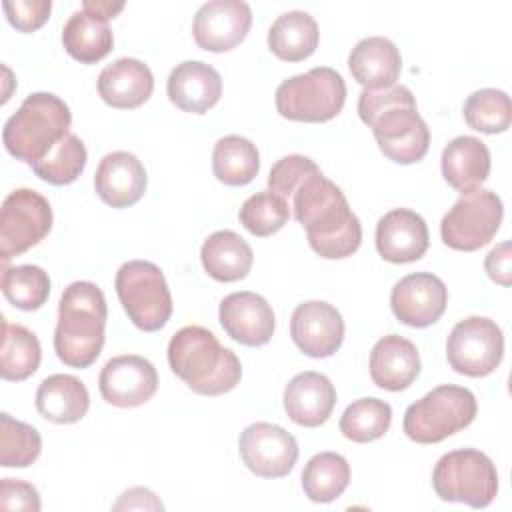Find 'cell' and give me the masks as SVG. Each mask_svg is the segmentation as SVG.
Segmentation results:
<instances>
[{
  "instance_id": "cell-1",
  "label": "cell",
  "mask_w": 512,
  "mask_h": 512,
  "mask_svg": "<svg viewBox=\"0 0 512 512\" xmlns=\"http://www.w3.org/2000/svg\"><path fill=\"white\" fill-rule=\"evenodd\" d=\"M294 218L304 226L310 248L328 260L352 256L362 242V226L344 192L320 168L310 172L290 194Z\"/></svg>"
},
{
  "instance_id": "cell-2",
  "label": "cell",
  "mask_w": 512,
  "mask_h": 512,
  "mask_svg": "<svg viewBox=\"0 0 512 512\" xmlns=\"http://www.w3.org/2000/svg\"><path fill=\"white\" fill-rule=\"evenodd\" d=\"M358 116L372 128L380 152L396 164L422 160L430 146V130L410 88L394 84L382 90H362Z\"/></svg>"
},
{
  "instance_id": "cell-3",
  "label": "cell",
  "mask_w": 512,
  "mask_h": 512,
  "mask_svg": "<svg viewBox=\"0 0 512 512\" xmlns=\"http://www.w3.org/2000/svg\"><path fill=\"white\" fill-rule=\"evenodd\" d=\"M108 306L104 292L86 280L72 282L58 304L54 350L70 368H88L104 346Z\"/></svg>"
},
{
  "instance_id": "cell-4",
  "label": "cell",
  "mask_w": 512,
  "mask_h": 512,
  "mask_svg": "<svg viewBox=\"0 0 512 512\" xmlns=\"http://www.w3.org/2000/svg\"><path fill=\"white\" fill-rule=\"evenodd\" d=\"M168 364L186 386L202 396H218L238 386L242 364L202 326H184L168 342Z\"/></svg>"
},
{
  "instance_id": "cell-5",
  "label": "cell",
  "mask_w": 512,
  "mask_h": 512,
  "mask_svg": "<svg viewBox=\"0 0 512 512\" xmlns=\"http://www.w3.org/2000/svg\"><path fill=\"white\" fill-rule=\"evenodd\" d=\"M70 122V108L62 98L32 92L6 120L2 140L16 160L34 166L70 132Z\"/></svg>"
},
{
  "instance_id": "cell-6",
  "label": "cell",
  "mask_w": 512,
  "mask_h": 512,
  "mask_svg": "<svg viewBox=\"0 0 512 512\" xmlns=\"http://www.w3.org/2000/svg\"><path fill=\"white\" fill-rule=\"evenodd\" d=\"M476 412V396L468 388L442 384L406 408L404 434L418 444H436L470 426Z\"/></svg>"
},
{
  "instance_id": "cell-7",
  "label": "cell",
  "mask_w": 512,
  "mask_h": 512,
  "mask_svg": "<svg viewBox=\"0 0 512 512\" xmlns=\"http://www.w3.org/2000/svg\"><path fill=\"white\" fill-rule=\"evenodd\" d=\"M346 102L344 78L330 66H316L276 88V110L294 122H328Z\"/></svg>"
},
{
  "instance_id": "cell-8",
  "label": "cell",
  "mask_w": 512,
  "mask_h": 512,
  "mask_svg": "<svg viewBox=\"0 0 512 512\" xmlns=\"http://www.w3.org/2000/svg\"><path fill=\"white\" fill-rule=\"evenodd\" d=\"M432 486L440 500L486 508L498 492L494 462L480 450L460 448L444 454L432 472Z\"/></svg>"
},
{
  "instance_id": "cell-9",
  "label": "cell",
  "mask_w": 512,
  "mask_h": 512,
  "mask_svg": "<svg viewBox=\"0 0 512 512\" xmlns=\"http://www.w3.org/2000/svg\"><path fill=\"white\" fill-rule=\"evenodd\" d=\"M118 300L132 320L144 332H156L172 316V296L162 270L148 260L124 262L116 272Z\"/></svg>"
},
{
  "instance_id": "cell-10",
  "label": "cell",
  "mask_w": 512,
  "mask_h": 512,
  "mask_svg": "<svg viewBox=\"0 0 512 512\" xmlns=\"http://www.w3.org/2000/svg\"><path fill=\"white\" fill-rule=\"evenodd\" d=\"M502 200L496 192L476 188L462 194L440 222L442 242L460 252L486 246L502 224Z\"/></svg>"
},
{
  "instance_id": "cell-11",
  "label": "cell",
  "mask_w": 512,
  "mask_h": 512,
  "mask_svg": "<svg viewBox=\"0 0 512 512\" xmlns=\"http://www.w3.org/2000/svg\"><path fill=\"white\" fill-rule=\"evenodd\" d=\"M52 228L50 202L36 190L18 188L2 202L0 258L6 266L14 256L36 246Z\"/></svg>"
},
{
  "instance_id": "cell-12",
  "label": "cell",
  "mask_w": 512,
  "mask_h": 512,
  "mask_svg": "<svg viewBox=\"0 0 512 512\" xmlns=\"http://www.w3.org/2000/svg\"><path fill=\"white\" fill-rule=\"evenodd\" d=\"M504 356V336L500 326L484 316L460 320L448 340L446 358L454 372L482 378L492 374Z\"/></svg>"
},
{
  "instance_id": "cell-13",
  "label": "cell",
  "mask_w": 512,
  "mask_h": 512,
  "mask_svg": "<svg viewBox=\"0 0 512 512\" xmlns=\"http://www.w3.org/2000/svg\"><path fill=\"white\" fill-rule=\"evenodd\" d=\"M246 468L260 478H282L292 472L298 460L296 438L278 424L254 422L244 428L238 440Z\"/></svg>"
},
{
  "instance_id": "cell-14",
  "label": "cell",
  "mask_w": 512,
  "mask_h": 512,
  "mask_svg": "<svg viewBox=\"0 0 512 512\" xmlns=\"http://www.w3.org/2000/svg\"><path fill=\"white\" fill-rule=\"evenodd\" d=\"M102 398L118 408L146 404L158 390V372L150 360L138 354L110 358L98 378Z\"/></svg>"
},
{
  "instance_id": "cell-15",
  "label": "cell",
  "mask_w": 512,
  "mask_h": 512,
  "mask_svg": "<svg viewBox=\"0 0 512 512\" xmlns=\"http://www.w3.org/2000/svg\"><path fill=\"white\" fill-rule=\"evenodd\" d=\"M448 304L446 284L432 272H414L398 280L390 292L394 316L412 328H426L440 320Z\"/></svg>"
},
{
  "instance_id": "cell-16",
  "label": "cell",
  "mask_w": 512,
  "mask_h": 512,
  "mask_svg": "<svg viewBox=\"0 0 512 512\" xmlns=\"http://www.w3.org/2000/svg\"><path fill=\"white\" fill-rule=\"evenodd\" d=\"M252 26V10L242 0H210L196 10L192 34L208 52H228L238 46Z\"/></svg>"
},
{
  "instance_id": "cell-17",
  "label": "cell",
  "mask_w": 512,
  "mask_h": 512,
  "mask_svg": "<svg viewBox=\"0 0 512 512\" xmlns=\"http://www.w3.org/2000/svg\"><path fill=\"white\" fill-rule=\"evenodd\" d=\"M290 336L306 356L328 358L344 340L342 314L322 300L302 302L292 312Z\"/></svg>"
},
{
  "instance_id": "cell-18",
  "label": "cell",
  "mask_w": 512,
  "mask_h": 512,
  "mask_svg": "<svg viewBox=\"0 0 512 512\" xmlns=\"http://www.w3.org/2000/svg\"><path fill=\"white\" fill-rule=\"evenodd\" d=\"M220 324L224 332L244 346L268 344L276 318L272 306L256 292H232L220 302Z\"/></svg>"
},
{
  "instance_id": "cell-19",
  "label": "cell",
  "mask_w": 512,
  "mask_h": 512,
  "mask_svg": "<svg viewBox=\"0 0 512 512\" xmlns=\"http://www.w3.org/2000/svg\"><path fill=\"white\" fill-rule=\"evenodd\" d=\"M428 226L410 208H394L376 224V250L392 264L416 262L428 250Z\"/></svg>"
},
{
  "instance_id": "cell-20",
  "label": "cell",
  "mask_w": 512,
  "mask_h": 512,
  "mask_svg": "<svg viewBox=\"0 0 512 512\" xmlns=\"http://www.w3.org/2000/svg\"><path fill=\"white\" fill-rule=\"evenodd\" d=\"M146 170L142 162L124 150L106 154L94 174L96 194L112 208H128L146 192Z\"/></svg>"
},
{
  "instance_id": "cell-21",
  "label": "cell",
  "mask_w": 512,
  "mask_h": 512,
  "mask_svg": "<svg viewBox=\"0 0 512 512\" xmlns=\"http://www.w3.org/2000/svg\"><path fill=\"white\" fill-rule=\"evenodd\" d=\"M166 92L182 112L204 114L222 96V78L216 68L200 60L180 62L168 76Z\"/></svg>"
},
{
  "instance_id": "cell-22",
  "label": "cell",
  "mask_w": 512,
  "mask_h": 512,
  "mask_svg": "<svg viewBox=\"0 0 512 512\" xmlns=\"http://www.w3.org/2000/svg\"><path fill=\"white\" fill-rule=\"evenodd\" d=\"M336 404V390L320 372H300L284 388V410L288 418L304 428L324 424Z\"/></svg>"
},
{
  "instance_id": "cell-23",
  "label": "cell",
  "mask_w": 512,
  "mask_h": 512,
  "mask_svg": "<svg viewBox=\"0 0 512 512\" xmlns=\"http://www.w3.org/2000/svg\"><path fill=\"white\" fill-rule=\"evenodd\" d=\"M420 374V354L414 342L404 336L388 334L370 352L372 382L390 392L406 390Z\"/></svg>"
},
{
  "instance_id": "cell-24",
  "label": "cell",
  "mask_w": 512,
  "mask_h": 512,
  "mask_svg": "<svg viewBox=\"0 0 512 512\" xmlns=\"http://www.w3.org/2000/svg\"><path fill=\"white\" fill-rule=\"evenodd\" d=\"M154 90V76L150 68L136 58H118L104 66L98 76L100 98L120 110L142 106Z\"/></svg>"
},
{
  "instance_id": "cell-25",
  "label": "cell",
  "mask_w": 512,
  "mask_h": 512,
  "mask_svg": "<svg viewBox=\"0 0 512 512\" xmlns=\"http://www.w3.org/2000/svg\"><path fill=\"white\" fill-rule=\"evenodd\" d=\"M348 68L364 90H382L396 84L402 70V56L392 40L368 36L352 48Z\"/></svg>"
},
{
  "instance_id": "cell-26",
  "label": "cell",
  "mask_w": 512,
  "mask_h": 512,
  "mask_svg": "<svg viewBox=\"0 0 512 512\" xmlns=\"http://www.w3.org/2000/svg\"><path fill=\"white\" fill-rule=\"evenodd\" d=\"M440 166L444 180L454 190L472 192L490 174L488 146L476 136H456L444 146Z\"/></svg>"
},
{
  "instance_id": "cell-27",
  "label": "cell",
  "mask_w": 512,
  "mask_h": 512,
  "mask_svg": "<svg viewBox=\"0 0 512 512\" xmlns=\"http://www.w3.org/2000/svg\"><path fill=\"white\" fill-rule=\"evenodd\" d=\"M90 406L84 382L72 374H52L36 390V410L54 424H74L82 420Z\"/></svg>"
},
{
  "instance_id": "cell-28",
  "label": "cell",
  "mask_w": 512,
  "mask_h": 512,
  "mask_svg": "<svg viewBox=\"0 0 512 512\" xmlns=\"http://www.w3.org/2000/svg\"><path fill=\"white\" fill-rule=\"evenodd\" d=\"M200 260L210 278L218 282H236L250 272L254 254L240 234L232 230H218L204 240Z\"/></svg>"
},
{
  "instance_id": "cell-29",
  "label": "cell",
  "mask_w": 512,
  "mask_h": 512,
  "mask_svg": "<svg viewBox=\"0 0 512 512\" xmlns=\"http://www.w3.org/2000/svg\"><path fill=\"white\" fill-rule=\"evenodd\" d=\"M318 24L302 10L280 14L268 30V48L286 62H300L308 58L318 46Z\"/></svg>"
},
{
  "instance_id": "cell-30",
  "label": "cell",
  "mask_w": 512,
  "mask_h": 512,
  "mask_svg": "<svg viewBox=\"0 0 512 512\" xmlns=\"http://www.w3.org/2000/svg\"><path fill=\"white\" fill-rule=\"evenodd\" d=\"M62 44L74 60L94 64L112 50L114 36L108 20L92 16L86 10H76L64 24Z\"/></svg>"
},
{
  "instance_id": "cell-31",
  "label": "cell",
  "mask_w": 512,
  "mask_h": 512,
  "mask_svg": "<svg viewBox=\"0 0 512 512\" xmlns=\"http://www.w3.org/2000/svg\"><path fill=\"white\" fill-rule=\"evenodd\" d=\"M214 176L226 186H244L252 182L260 170V154L254 142L244 136H224L214 144L212 152Z\"/></svg>"
},
{
  "instance_id": "cell-32",
  "label": "cell",
  "mask_w": 512,
  "mask_h": 512,
  "mask_svg": "<svg viewBox=\"0 0 512 512\" xmlns=\"http://www.w3.org/2000/svg\"><path fill=\"white\" fill-rule=\"evenodd\" d=\"M42 360V348L34 332L20 324L2 320V348H0V376L4 380L20 382L30 378Z\"/></svg>"
},
{
  "instance_id": "cell-33",
  "label": "cell",
  "mask_w": 512,
  "mask_h": 512,
  "mask_svg": "<svg viewBox=\"0 0 512 512\" xmlns=\"http://www.w3.org/2000/svg\"><path fill=\"white\" fill-rule=\"evenodd\" d=\"M350 484V464L336 452H320L302 470V488L312 502H332Z\"/></svg>"
},
{
  "instance_id": "cell-34",
  "label": "cell",
  "mask_w": 512,
  "mask_h": 512,
  "mask_svg": "<svg viewBox=\"0 0 512 512\" xmlns=\"http://www.w3.org/2000/svg\"><path fill=\"white\" fill-rule=\"evenodd\" d=\"M392 422V408L380 398H358L346 406L340 416V432L344 438L366 444L382 438Z\"/></svg>"
},
{
  "instance_id": "cell-35",
  "label": "cell",
  "mask_w": 512,
  "mask_h": 512,
  "mask_svg": "<svg viewBox=\"0 0 512 512\" xmlns=\"http://www.w3.org/2000/svg\"><path fill=\"white\" fill-rule=\"evenodd\" d=\"M2 292L12 306L32 312L38 310L48 300L50 278L40 266L34 264L4 266Z\"/></svg>"
},
{
  "instance_id": "cell-36",
  "label": "cell",
  "mask_w": 512,
  "mask_h": 512,
  "mask_svg": "<svg viewBox=\"0 0 512 512\" xmlns=\"http://www.w3.org/2000/svg\"><path fill=\"white\" fill-rule=\"evenodd\" d=\"M466 124L482 134H500L510 128L512 108L504 90L480 88L464 102Z\"/></svg>"
},
{
  "instance_id": "cell-37",
  "label": "cell",
  "mask_w": 512,
  "mask_h": 512,
  "mask_svg": "<svg viewBox=\"0 0 512 512\" xmlns=\"http://www.w3.org/2000/svg\"><path fill=\"white\" fill-rule=\"evenodd\" d=\"M86 158L88 152L84 142L76 134L68 132L40 162L32 166V170L44 182L64 186L74 182L82 174Z\"/></svg>"
},
{
  "instance_id": "cell-38",
  "label": "cell",
  "mask_w": 512,
  "mask_h": 512,
  "mask_svg": "<svg viewBox=\"0 0 512 512\" xmlns=\"http://www.w3.org/2000/svg\"><path fill=\"white\" fill-rule=\"evenodd\" d=\"M42 450L38 430L26 422L14 420L10 414H0V464L4 468H26Z\"/></svg>"
},
{
  "instance_id": "cell-39",
  "label": "cell",
  "mask_w": 512,
  "mask_h": 512,
  "mask_svg": "<svg viewBox=\"0 0 512 512\" xmlns=\"http://www.w3.org/2000/svg\"><path fill=\"white\" fill-rule=\"evenodd\" d=\"M238 218L250 234L258 238L272 236L288 222L290 204L272 190H262L244 200Z\"/></svg>"
},
{
  "instance_id": "cell-40",
  "label": "cell",
  "mask_w": 512,
  "mask_h": 512,
  "mask_svg": "<svg viewBox=\"0 0 512 512\" xmlns=\"http://www.w3.org/2000/svg\"><path fill=\"white\" fill-rule=\"evenodd\" d=\"M314 170H318V166L308 156H302V154L284 156L270 168L268 188L288 202L294 188Z\"/></svg>"
},
{
  "instance_id": "cell-41",
  "label": "cell",
  "mask_w": 512,
  "mask_h": 512,
  "mask_svg": "<svg viewBox=\"0 0 512 512\" xmlns=\"http://www.w3.org/2000/svg\"><path fill=\"white\" fill-rule=\"evenodd\" d=\"M8 22L20 32L38 30L50 16V0H16L2 4Z\"/></svg>"
},
{
  "instance_id": "cell-42",
  "label": "cell",
  "mask_w": 512,
  "mask_h": 512,
  "mask_svg": "<svg viewBox=\"0 0 512 512\" xmlns=\"http://www.w3.org/2000/svg\"><path fill=\"white\" fill-rule=\"evenodd\" d=\"M0 508L2 510H40V494L38 490L24 480L18 478H2L0 480Z\"/></svg>"
},
{
  "instance_id": "cell-43",
  "label": "cell",
  "mask_w": 512,
  "mask_h": 512,
  "mask_svg": "<svg viewBox=\"0 0 512 512\" xmlns=\"http://www.w3.org/2000/svg\"><path fill=\"white\" fill-rule=\"evenodd\" d=\"M512 252H510V242H500L496 248H492L484 260L486 274L490 280H494L500 286H510L512 282Z\"/></svg>"
},
{
  "instance_id": "cell-44",
  "label": "cell",
  "mask_w": 512,
  "mask_h": 512,
  "mask_svg": "<svg viewBox=\"0 0 512 512\" xmlns=\"http://www.w3.org/2000/svg\"><path fill=\"white\" fill-rule=\"evenodd\" d=\"M112 508L114 510H162L164 504L156 498L152 490L136 486L122 492L118 502Z\"/></svg>"
},
{
  "instance_id": "cell-45",
  "label": "cell",
  "mask_w": 512,
  "mask_h": 512,
  "mask_svg": "<svg viewBox=\"0 0 512 512\" xmlns=\"http://www.w3.org/2000/svg\"><path fill=\"white\" fill-rule=\"evenodd\" d=\"M122 8H124L122 2H116V4L114 2H102V0H86V2H82V10H86L92 16H98L102 20L114 18Z\"/></svg>"
}]
</instances>
